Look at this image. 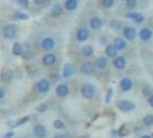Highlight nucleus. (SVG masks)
Here are the masks:
<instances>
[{"instance_id":"obj_1","label":"nucleus","mask_w":153,"mask_h":138,"mask_svg":"<svg viewBox=\"0 0 153 138\" xmlns=\"http://www.w3.org/2000/svg\"><path fill=\"white\" fill-rule=\"evenodd\" d=\"M81 94L85 99H91L96 94V88L92 84H83L81 86Z\"/></svg>"},{"instance_id":"obj_2","label":"nucleus","mask_w":153,"mask_h":138,"mask_svg":"<svg viewBox=\"0 0 153 138\" xmlns=\"http://www.w3.org/2000/svg\"><path fill=\"white\" fill-rule=\"evenodd\" d=\"M39 45H40V48L45 52L46 51H52L55 47V40L52 37H44L40 40Z\"/></svg>"},{"instance_id":"obj_3","label":"nucleus","mask_w":153,"mask_h":138,"mask_svg":"<svg viewBox=\"0 0 153 138\" xmlns=\"http://www.w3.org/2000/svg\"><path fill=\"white\" fill-rule=\"evenodd\" d=\"M16 28L14 24H6L2 28V36L6 39H13L16 36Z\"/></svg>"},{"instance_id":"obj_4","label":"nucleus","mask_w":153,"mask_h":138,"mask_svg":"<svg viewBox=\"0 0 153 138\" xmlns=\"http://www.w3.org/2000/svg\"><path fill=\"white\" fill-rule=\"evenodd\" d=\"M50 89H51V83L46 78H42L37 82V90L40 93H46L50 91Z\"/></svg>"},{"instance_id":"obj_5","label":"nucleus","mask_w":153,"mask_h":138,"mask_svg":"<svg viewBox=\"0 0 153 138\" xmlns=\"http://www.w3.org/2000/svg\"><path fill=\"white\" fill-rule=\"evenodd\" d=\"M135 104L132 101H129V100H119L117 102V107L120 108L123 112H129V111H132L135 108Z\"/></svg>"},{"instance_id":"obj_6","label":"nucleus","mask_w":153,"mask_h":138,"mask_svg":"<svg viewBox=\"0 0 153 138\" xmlns=\"http://www.w3.org/2000/svg\"><path fill=\"white\" fill-rule=\"evenodd\" d=\"M55 93H56V96L58 97H60V98H65V97H67L69 94V86L67 84H59L56 86V89H55Z\"/></svg>"},{"instance_id":"obj_7","label":"nucleus","mask_w":153,"mask_h":138,"mask_svg":"<svg viewBox=\"0 0 153 138\" xmlns=\"http://www.w3.org/2000/svg\"><path fill=\"white\" fill-rule=\"evenodd\" d=\"M42 61H43V65H44V66L51 67V66L55 65V62H56V56L52 53H46L45 55L43 56Z\"/></svg>"},{"instance_id":"obj_8","label":"nucleus","mask_w":153,"mask_h":138,"mask_svg":"<svg viewBox=\"0 0 153 138\" xmlns=\"http://www.w3.org/2000/svg\"><path fill=\"white\" fill-rule=\"evenodd\" d=\"M132 86H134V83H132V81H131L130 78H128V77H123L122 79L120 81V89L122 91H130L131 89H132Z\"/></svg>"},{"instance_id":"obj_9","label":"nucleus","mask_w":153,"mask_h":138,"mask_svg":"<svg viewBox=\"0 0 153 138\" xmlns=\"http://www.w3.org/2000/svg\"><path fill=\"white\" fill-rule=\"evenodd\" d=\"M138 35H139L140 40H143V42H147L149 39L152 37L153 32L150 28H142V29L139 30V32H138Z\"/></svg>"},{"instance_id":"obj_10","label":"nucleus","mask_w":153,"mask_h":138,"mask_svg":"<svg viewBox=\"0 0 153 138\" xmlns=\"http://www.w3.org/2000/svg\"><path fill=\"white\" fill-rule=\"evenodd\" d=\"M89 36H90V32L86 28H79L76 32V38L78 42H85L89 38Z\"/></svg>"},{"instance_id":"obj_11","label":"nucleus","mask_w":153,"mask_h":138,"mask_svg":"<svg viewBox=\"0 0 153 138\" xmlns=\"http://www.w3.org/2000/svg\"><path fill=\"white\" fill-rule=\"evenodd\" d=\"M136 35H137L136 30L134 28H131V27H127V28L123 29V36H124V38L127 39V40H129V42L134 40L135 37H136Z\"/></svg>"},{"instance_id":"obj_12","label":"nucleus","mask_w":153,"mask_h":138,"mask_svg":"<svg viewBox=\"0 0 153 138\" xmlns=\"http://www.w3.org/2000/svg\"><path fill=\"white\" fill-rule=\"evenodd\" d=\"M113 65H114V67L116 69L122 70L127 66V60L123 56H116V58H114V60H113Z\"/></svg>"},{"instance_id":"obj_13","label":"nucleus","mask_w":153,"mask_h":138,"mask_svg":"<svg viewBox=\"0 0 153 138\" xmlns=\"http://www.w3.org/2000/svg\"><path fill=\"white\" fill-rule=\"evenodd\" d=\"M62 13H63V8L60 4H54L50 10L51 17H59V16H61Z\"/></svg>"},{"instance_id":"obj_14","label":"nucleus","mask_w":153,"mask_h":138,"mask_svg":"<svg viewBox=\"0 0 153 138\" xmlns=\"http://www.w3.org/2000/svg\"><path fill=\"white\" fill-rule=\"evenodd\" d=\"M75 74V68L71 63H66L63 66V70H62V76L65 78H68V77L73 76Z\"/></svg>"},{"instance_id":"obj_15","label":"nucleus","mask_w":153,"mask_h":138,"mask_svg":"<svg viewBox=\"0 0 153 138\" xmlns=\"http://www.w3.org/2000/svg\"><path fill=\"white\" fill-rule=\"evenodd\" d=\"M33 134H35L36 137L43 138L47 135V130H46V128L43 124H37V125H35V128H33Z\"/></svg>"},{"instance_id":"obj_16","label":"nucleus","mask_w":153,"mask_h":138,"mask_svg":"<svg viewBox=\"0 0 153 138\" xmlns=\"http://www.w3.org/2000/svg\"><path fill=\"white\" fill-rule=\"evenodd\" d=\"M81 70L83 74H86V75H90L94 71V66L91 61H85L82 63L81 66Z\"/></svg>"},{"instance_id":"obj_17","label":"nucleus","mask_w":153,"mask_h":138,"mask_svg":"<svg viewBox=\"0 0 153 138\" xmlns=\"http://www.w3.org/2000/svg\"><path fill=\"white\" fill-rule=\"evenodd\" d=\"M102 24H104V21L100 17H97V16L92 17L90 20V27H91L92 30H98L102 27Z\"/></svg>"},{"instance_id":"obj_18","label":"nucleus","mask_w":153,"mask_h":138,"mask_svg":"<svg viewBox=\"0 0 153 138\" xmlns=\"http://www.w3.org/2000/svg\"><path fill=\"white\" fill-rule=\"evenodd\" d=\"M117 51L119 50L114 45H107L106 48H105V54H106V56H108V58H116Z\"/></svg>"},{"instance_id":"obj_19","label":"nucleus","mask_w":153,"mask_h":138,"mask_svg":"<svg viewBox=\"0 0 153 138\" xmlns=\"http://www.w3.org/2000/svg\"><path fill=\"white\" fill-rule=\"evenodd\" d=\"M13 76H14V74H13V71L12 70H4L2 73H1V81L4 82V83H9L12 79H13Z\"/></svg>"},{"instance_id":"obj_20","label":"nucleus","mask_w":153,"mask_h":138,"mask_svg":"<svg viewBox=\"0 0 153 138\" xmlns=\"http://www.w3.org/2000/svg\"><path fill=\"white\" fill-rule=\"evenodd\" d=\"M12 52H13V54L16 55V56H22L23 53H24V50H23L22 44H20V43H15V44L13 45Z\"/></svg>"},{"instance_id":"obj_21","label":"nucleus","mask_w":153,"mask_h":138,"mask_svg":"<svg viewBox=\"0 0 153 138\" xmlns=\"http://www.w3.org/2000/svg\"><path fill=\"white\" fill-rule=\"evenodd\" d=\"M77 6H78V1L77 0H66V2H65V8L69 12L75 10Z\"/></svg>"},{"instance_id":"obj_22","label":"nucleus","mask_w":153,"mask_h":138,"mask_svg":"<svg viewBox=\"0 0 153 138\" xmlns=\"http://www.w3.org/2000/svg\"><path fill=\"white\" fill-rule=\"evenodd\" d=\"M113 45L119 50V51H122V50H124L126 48V40L122 38V37H116V38L114 39V44Z\"/></svg>"},{"instance_id":"obj_23","label":"nucleus","mask_w":153,"mask_h":138,"mask_svg":"<svg viewBox=\"0 0 153 138\" xmlns=\"http://www.w3.org/2000/svg\"><path fill=\"white\" fill-rule=\"evenodd\" d=\"M107 59L105 56H99L96 61V67L98 69H105L107 67Z\"/></svg>"},{"instance_id":"obj_24","label":"nucleus","mask_w":153,"mask_h":138,"mask_svg":"<svg viewBox=\"0 0 153 138\" xmlns=\"http://www.w3.org/2000/svg\"><path fill=\"white\" fill-rule=\"evenodd\" d=\"M109 25H111V29H113L114 31H119L122 28V22L119 20H112Z\"/></svg>"},{"instance_id":"obj_25","label":"nucleus","mask_w":153,"mask_h":138,"mask_svg":"<svg viewBox=\"0 0 153 138\" xmlns=\"http://www.w3.org/2000/svg\"><path fill=\"white\" fill-rule=\"evenodd\" d=\"M82 54L84 55V56H91L92 54H93V47L91 45H85L83 46V48H82Z\"/></svg>"},{"instance_id":"obj_26","label":"nucleus","mask_w":153,"mask_h":138,"mask_svg":"<svg viewBox=\"0 0 153 138\" xmlns=\"http://www.w3.org/2000/svg\"><path fill=\"white\" fill-rule=\"evenodd\" d=\"M53 127L55 129H63V128H66V123L62 120H55L53 122Z\"/></svg>"},{"instance_id":"obj_27","label":"nucleus","mask_w":153,"mask_h":138,"mask_svg":"<svg viewBox=\"0 0 153 138\" xmlns=\"http://www.w3.org/2000/svg\"><path fill=\"white\" fill-rule=\"evenodd\" d=\"M144 124L147 127H151L153 125V114H147L144 117Z\"/></svg>"},{"instance_id":"obj_28","label":"nucleus","mask_w":153,"mask_h":138,"mask_svg":"<svg viewBox=\"0 0 153 138\" xmlns=\"http://www.w3.org/2000/svg\"><path fill=\"white\" fill-rule=\"evenodd\" d=\"M29 120H30V117H29V116H24V117H21L20 120H17V121L15 122L14 127H19V125H22V124H24V123L28 122Z\"/></svg>"},{"instance_id":"obj_29","label":"nucleus","mask_w":153,"mask_h":138,"mask_svg":"<svg viewBox=\"0 0 153 138\" xmlns=\"http://www.w3.org/2000/svg\"><path fill=\"white\" fill-rule=\"evenodd\" d=\"M115 0H102V6L105 8H112L114 6Z\"/></svg>"},{"instance_id":"obj_30","label":"nucleus","mask_w":153,"mask_h":138,"mask_svg":"<svg viewBox=\"0 0 153 138\" xmlns=\"http://www.w3.org/2000/svg\"><path fill=\"white\" fill-rule=\"evenodd\" d=\"M112 96H113V89H108L107 92H106V97H105V102L106 104H109L111 102V99H112Z\"/></svg>"},{"instance_id":"obj_31","label":"nucleus","mask_w":153,"mask_h":138,"mask_svg":"<svg viewBox=\"0 0 153 138\" xmlns=\"http://www.w3.org/2000/svg\"><path fill=\"white\" fill-rule=\"evenodd\" d=\"M16 19H19V20H28L29 19V15L28 14H25V13H23V12H16Z\"/></svg>"},{"instance_id":"obj_32","label":"nucleus","mask_w":153,"mask_h":138,"mask_svg":"<svg viewBox=\"0 0 153 138\" xmlns=\"http://www.w3.org/2000/svg\"><path fill=\"white\" fill-rule=\"evenodd\" d=\"M137 5V0H126V6L128 8H134Z\"/></svg>"},{"instance_id":"obj_33","label":"nucleus","mask_w":153,"mask_h":138,"mask_svg":"<svg viewBox=\"0 0 153 138\" xmlns=\"http://www.w3.org/2000/svg\"><path fill=\"white\" fill-rule=\"evenodd\" d=\"M17 5L23 8L29 7V0H17Z\"/></svg>"},{"instance_id":"obj_34","label":"nucleus","mask_w":153,"mask_h":138,"mask_svg":"<svg viewBox=\"0 0 153 138\" xmlns=\"http://www.w3.org/2000/svg\"><path fill=\"white\" fill-rule=\"evenodd\" d=\"M138 15H139V13L131 12V13H127V14H126V17H127V19H131V20H135V19L138 17Z\"/></svg>"},{"instance_id":"obj_35","label":"nucleus","mask_w":153,"mask_h":138,"mask_svg":"<svg viewBox=\"0 0 153 138\" xmlns=\"http://www.w3.org/2000/svg\"><path fill=\"white\" fill-rule=\"evenodd\" d=\"M46 108H47V105L46 104H42V105H39L38 107H37V109H38V112H44V111H46Z\"/></svg>"},{"instance_id":"obj_36","label":"nucleus","mask_w":153,"mask_h":138,"mask_svg":"<svg viewBox=\"0 0 153 138\" xmlns=\"http://www.w3.org/2000/svg\"><path fill=\"white\" fill-rule=\"evenodd\" d=\"M134 21H135V22H136V23H142V22H143V21H144V16L142 15V14H139V15H138L137 19H135Z\"/></svg>"},{"instance_id":"obj_37","label":"nucleus","mask_w":153,"mask_h":138,"mask_svg":"<svg viewBox=\"0 0 153 138\" xmlns=\"http://www.w3.org/2000/svg\"><path fill=\"white\" fill-rule=\"evenodd\" d=\"M47 0H33V2L37 5V6H42V5H44Z\"/></svg>"},{"instance_id":"obj_38","label":"nucleus","mask_w":153,"mask_h":138,"mask_svg":"<svg viewBox=\"0 0 153 138\" xmlns=\"http://www.w3.org/2000/svg\"><path fill=\"white\" fill-rule=\"evenodd\" d=\"M13 136H14V132H13V131H9V132H7L6 135H4L2 138H12Z\"/></svg>"},{"instance_id":"obj_39","label":"nucleus","mask_w":153,"mask_h":138,"mask_svg":"<svg viewBox=\"0 0 153 138\" xmlns=\"http://www.w3.org/2000/svg\"><path fill=\"white\" fill-rule=\"evenodd\" d=\"M147 101H149L150 106H152V107H153V94H150V96H149V99H147Z\"/></svg>"},{"instance_id":"obj_40","label":"nucleus","mask_w":153,"mask_h":138,"mask_svg":"<svg viewBox=\"0 0 153 138\" xmlns=\"http://www.w3.org/2000/svg\"><path fill=\"white\" fill-rule=\"evenodd\" d=\"M4 98H5V90L1 88V89H0V99L2 100Z\"/></svg>"},{"instance_id":"obj_41","label":"nucleus","mask_w":153,"mask_h":138,"mask_svg":"<svg viewBox=\"0 0 153 138\" xmlns=\"http://www.w3.org/2000/svg\"><path fill=\"white\" fill-rule=\"evenodd\" d=\"M53 138H67V136H66V135H63V134H56Z\"/></svg>"},{"instance_id":"obj_42","label":"nucleus","mask_w":153,"mask_h":138,"mask_svg":"<svg viewBox=\"0 0 153 138\" xmlns=\"http://www.w3.org/2000/svg\"><path fill=\"white\" fill-rule=\"evenodd\" d=\"M140 138H152L151 136H149V135H144V136H142Z\"/></svg>"},{"instance_id":"obj_43","label":"nucleus","mask_w":153,"mask_h":138,"mask_svg":"<svg viewBox=\"0 0 153 138\" xmlns=\"http://www.w3.org/2000/svg\"><path fill=\"white\" fill-rule=\"evenodd\" d=\"M144 93H150V89H144Z\"/></svg>"}]
</instances>
